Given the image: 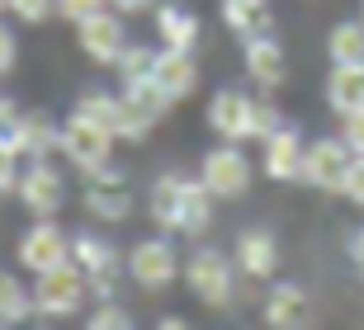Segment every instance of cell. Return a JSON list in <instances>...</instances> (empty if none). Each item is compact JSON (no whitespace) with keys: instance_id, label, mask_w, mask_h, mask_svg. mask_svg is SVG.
<instances>
[{"instance_id":"obj_1","label":"cell","mask_w":364,"mask_h":330,"mask_svg":"<svg viewBox=\"0 0 364 330\" xmlns=\"http://www.w3.org/2000/svg\"><path fill=\"white\" fill-rule=\"evenodd\" d=\"M85 292H90L85 269L76 260H67V264H57V269L33 274V312H43V317H76Z\"/></svg>"},{"instance_id":"obj_2","label":"cell","mask_w":364,"mask_h":330,"mask_svg":"<svg viewBox=\"0 0 364 330\" xmlns=\"http://www.w3.org/2000/svg\"><path fill=\"white\" fill-rule=\"evenodd\" d=\"M109 151H114V132L109 128L90 123L85 114H71V119L62 123V156H67L76 170H85V175L105 170Z\"/></svg>"},{"instance_id":"obj_3","label":"cell","mask_w":364,"mask_h":330,"mask_svg":"<svg viewBox=\"0 0 364 330\" xmlns=\"http://www.w3.org/2000/svg\"><path fill=\"white\" fill-rule=\"evenodd\" d=\"M185 283H189V292L199 297L203 307H228L232 302V264H228V255L223 251H194L189 255V264H185Z\"/></svg>"},{"instance_id":"obj_4","label":"cell","mask_w":364,"mask_h":330,"mask_svg":"<svg viewBox=\"0 0 364 330\" xmlns=\"http://www.w3.org/2000/svg\"><path fill=\"white\" fill-rule=\"evenodd\" d=\"M199 180L213 189V198H242L251 189V160L242 156V142L213 146L199 165Z\"/></svg>"},{"instance_id":"obj_5","label":"cell","mask_w":364,"mask_h":330,"mask_svg":"<svg viewBox=\"0 0 364 330\" xmlns=\"http://www.w3.org/2000/svg\"><path fill=\"white\" fill-rule=\"evenodd\" d=\"M128 274H133L137 288H147V292H161L171 288L180 278V260H176V246L171 241H137L133 251H128Z\"/></svg>"},{"instance_id":"obj_6","label":"cell","mask_w":364,"mask_h":330,"mask_svg":"<svg viewBox=\"0 0 364 330\" xmlns=\"http://www.w3.org/2000/svg\"><path fill=\"white\" fill-rule=\"evenodd\" d=\"M67 260H71V236L53 222V217H38V222L19 236V264H24L28 274L57 269V264H67Z\"/></svg>"},{"instance_id":"obj_7","label":"cell","mask_w":364,"mask_h":330,"mask_svg":"<svg viewBox=\"0 0 364 330\" xmlns=\"http://www.w3.org/2000/svg\"><path fill=\"white\" fill-rule=\"evenodd\" d=\"M350 160L355 151L346 146V137H322V142L308 146V156H303V180L312 189H326V194H341L346 189V175H350Z\"/></svg>"},{"instance_id":"obj_8","label":"cell","mask_w":364,"mask_h":330,"mask_svg":"<svg viewBox=\"0 0 364 330\" xmlns=\"http://www.w3.org/2000/svg\"><path fill=\"white\" fill-rule=\"evenodd\" d=\"M85 212L90 217H100V222H123L128 212H133V194H128V185H123L119 170H95L85 175V194H81Z\"/></svg>"},{"instance_id":"obj_9","label":"cell","mask_w":364,"mask_h":330,"mask_svg":"<svg viewBox=\"0 0 364 330\" xmlns=\"http://www.w3.org/2000/svg\"><path fill=\"white\" fill-rule=\"evenodd\" d=\"M71 260L85 269V278H90V292H100V297H114V283H119V255H114V246L100 236H90V231H81V236L71 241Z\"/></svg>"},{"instance_id":"obj_10","label":"cell","mask_w":364,"mask_h":330,"mask_svg":"<svg viewBox=\"0 0 364 330\" xmlns=\"http://www.w3.org/2000/svg\"><path fill=\"white\" fill-rule=\"evenodd\" d=\"M76 43H81V53L90 57V62H100V66H114V62H119V53L128 48V43H123V24L114 19L109 5L100 14H90V19L76 24Z\"/></svg>"},{"instance_id":"obj_11","label":"cell","mask_w":364,"mask_h":330,"mask_svg":"<svg viewBox=\"0 0 364 330\" xmlns=\"http://www.w3.org/2000/svg\"><path fill=\"white\" fill-rule=\"evenodd\" d=\"M251 109H256V99L246 90H218L208 99V128L223 142H251Z\"/></svg>"},{"instance_id":"obj_12","label":"cell","mask_w":364,"mask_h":330,"mask_svg":"<svg viewBox=\"0 0 364 330\" xmlns=\"http://www.w3.org/2000/svg\"><path fill=\"white\" fill-rule=\"evenodd\" d=\"M19 198H24V208L33 217H53L62 203H67V185H62V175L48 165V160H33L24 175H19Z\"/></svg>"},{"instance_id":"obj_13","label":"cell","mask_w":364,"mask_h":330,"mask_svg":"<svg viewBox=\"0 0 364 330\" xmlns=\"http://www.w3.org/2000/svg\"><path fill=\"white\" fill-rule=\"evenodd\" d=\"M246 76L256 80L260 90H279L284 85L289 62H284V48L270 33H251V38H246Z\"/></svg>"},{"instance_id":"obj_14","label":"cell","mask_w":364,"mask_h":330,"mask_svg":"<svg viewBox=\"0 0 364 330\" xmlns=\"http://www.w3.org/2000/svg\"><path fill=\"white\" fill-rule=\"evenodd\" d=\"M303 137H298L289 123H279V128L265 137V175L270 180H303Z\"/></svg>"},{"instance_id":"obj_15","label":"cell","mask_w":364,"mask_h":330,"mask_svg":"<svg viewBox=\"0 0 364 330\" xmlns=\"http://www.w3.org/2000/svg\"><path fill=\"white\" fill-rule=\"evenodd\" d=\"M151 76H156V85H161L171 99H185V94L199 85V66H194V57H189L185 48H161Z\"/></svg>"},{"instance_id":"obj_16","label":"cell","mask_w":364,"mask_h":330,"mask_svg":"<svg viewBox=\"0 0 364 330\" xmlns=\"http://www.w3.org/2000/svg\"><path fill=\"white\" fill-rule=\"evenodd\" d=\"M185 185L180 175H161L156 185H151V222L161 226V231H180L185 226Z\"/></svg>"},{"instance_id":"obj_17","label":"cell","mask_w":364,"mask_h":330,"mask_svg":"<svg viewBox=\"0 0 364 330\" xmlns=\"http://www.w3.org/2000/svg\"><path fill=\"white\" fill-rule=\"evenodd\" d=\"M326 104L336 109L341 119L364 109V66H331V76H326Z\"/></svg>"},{"instance_id":"obj_18","label":"cell","mask_w":364,"mask_h":330,"mask_svg":"<svg viewBox=\"0 0 364 330\" xmlns=\"http://www.w3.org/2000/svg\"><path fill=\"white\" fill-rule=\"evenodd\" d=\"M308 321V292L298 283H279V288L265 297V326L274 330H294Z\"/></svg>"},{"instance_id":"obj_19","label":"cell","mask_w":364,"mask_h":330,"mask_svg":"<svg viewBox=\"0 0 364 330\" xmlns=\"http://www.w3.org/2000/svg\"><path fill=\"white\" fill-rule=\"evenodd\" d=\"M237 264H242L251 278H270L274 264H279L270 231H256V226H251V231H242V236H237Z\"/></svg>"},{"instance_id":"obj_20","label":"cell","mask_w":364,"mask_h":330,"mask_svg":"<svg viewBox=\"0 0 364 330\" xmlns=\"http://www.w3.org/2000/svg\"><path fill=\"white\" fill-rule=\"evenodd\" d=\"M156 33H161L166 48L194 53V43H199V19H194L185 5H156Z\"/></svg>"},{"instance_id":"obj_21","label":"cell","mask_w":364,"mask_h":330,"mask_svg":"<svg viewBox=\"0 0 364 330\" xmlns=\"http://www.w3.org/2000/svg\"><path fill=\"white\" fill-rule=\"evenodd\" d=\"M53 151H62V123H53V114H24V146H19V156L48 160Z\"/></svg>"},{"instance_id":"obj_22","label":"cell","mask_w":364,"mask_h":330,"mask_svg":"<svg viewBox=\"0 0 364 330\" xmlns=\"http://www.w3.org/2000/svg\"><path fill=\"white\" fill-rule=\"evenodd\" d=\"M223 19H228L232 33L251 38V33H265V24H270V5H265V0H223Z\"/></svg>"},{"instance_id":"obj_23","label":"cell","mask_w":364,"mask_h":330,"mask_svg":"<svg viewBox=\"0 0 364 330\" xmlns=\"http://www.w3.org/2000/svg\"><path fill=\"white\" fill-rule=\"evenodd\" d=\"M213 189L203 185V180H189L185 185V236H199V231H208V222H213Z\"/></svg>"},{"instance_id":"obj_24","label":"cell","mask_w":364,"mask_h":330,"mask_svg":"<svg viewBox=\"0 0 364 330\" xmlns=\"http://www.w3.org/2000/svg\"><path fill=\"white\" fill-rule=\"evenodd\" d=\"M326 53H331V62H341V66H364V19L331 28Z\"/></svg>"},{"instance_id":"obj_25","label":"cell","mask_w":364,"mask_h":330,"mask_svg":"<svg viewBox=\"0 0 364 330\" xmlns=\"http://www.w3.org/2000/svg\"><path fill=\"white\" fill-rule=\"evenodd\" d=\"M33 312V288H24L14 274H0V326H14Z\"/></svg>"},{"instance_id":"obj_26","label":"cell","mask_w":364,"mask_h":330,"mask_svg":"<svg viewBox=\"0 0 364 330\" xmlns=\"http://www.w3.org/2000/svg\"><path fill=\"white\" fill-rule=\"evenodd\" d=\"M119 109H123V99H114L109 90H85L81 99H76V114H85L90 123L109 128L114 137H119Z\"/></svg>"},{"instance_id":"obj_27","label":"cell","mask_w":364,"mask_h":330,"mask_svg":"<svg viewBox=\"0 0 364 330\" xmlns=\"http://www.w3.org/2000/svg\"><path fill=\"white\" fill-rule=\"evenodd\" d=\"M114 66H119L123 85H128V80H151V71H156V53H151L147 43H128Z\"/></svg>"},{"instance_id":"obj_28","label":"cell","mask_w":364,"mask_h":330,"mask_svg":"<svg viewBox=\"0 0 364 330\" xmlns=\"http://www.w3.org/2000/svg\"><path fill=\"white\" fill-rule=\"evenodd\" d=\"M85 326H90V330H128L133 317H128L123 307H114V297H100V307L85 317Z\"/></svg>"},{"instance_id":"obj_29","label":"cell","mask_w":364,"mask_h":330,"mask_svg":"<svg viewBox=\"0 0 364 330\" xmlns=\"http://www.w3.org/2000/svg\"><path fill=\"white\" fill-rule=\"evenodd\" d=\"M0 146H10V151L24 146V114L14 104H5V99H0Z\"/></svg>"},{"instance_id":"obj_30","label":"cell","mask_w":364,"mask_h":330,"mask_svg":"<svg viewBox=\"0 0 364 330\" xmlns=\"http://www.w3.org/2000/svg\"><path fill=\"white\" fill-rule=\"evenodd\" d=\"M10 14L24 24H43L48 14H57V0H10Z\"/></svg>"},{"instance_id":"obj_31","label":"cell","mask_w":364,"mask_h":330,"mask_svg":"<svg viewBox=\"0 0 364 330\" xmlns=\"http://www.w3.org/2000/svg\"><path fill=\"white\" fill-rule=\"evenodd\" d=\"M109 0H57V14L67 19V24H81V19H90V14H100Z\"/></svg>"},{"instance_id":"obj_32","label":"cell","mask_w":364,"mask_h":330,"mask_svg":"<svg viewBox=\"0 0 364 330\" xmlns=\"http://www.w3.org/2000/svg\"><path fill=\"white\" fill-rule=\"evenodd\" d=\"M274 128H279V114H274V104H260V99H256V109H251V142H265Z\"/></svg>"},{"instance_id":"obj_33","label":"cell","mask_w":364,"mask_h":330,"mask_svg":"<svg viewBox=\"0 0 364 330\" xmlns=\"http://www.w3.org/2000/svg\"><path fill=\"white\" fill-rule=\"evenodd\" d=\"M346 146H350L355 156H364V109H355V114H346Z\"/></svg>"},{"instance_id":"obj_34","label":"cell","mask_w":364,"mask_h":330,"mask_svg":"<svg viewBox=\"0 0 364 330\" xmlns=\"http://www.w3.org/2000/svg\"><path fill=\"white\" fill-rule=\"evenodd\" d=\"M341 194L364 208V156H355V160H350V175H346V189H341Z\"/></svg>"},{"instance_id":"obj_35","label":"cell","mask_w":364,"mask_h":330,"mask_svg":"<svg viewBox=\"0 0 364 330\" xmlns=\"http://www.w3.org/2000/svg\"><path fill=\"white\" fill-rule=\"evenodd\" d=\"M14 156H19V151H10V146H0V194H10V189H19V170H14Z\"/></svg>"},{"instance_id":"obj_36","label":"cell","mask_w":364,"mask_h":330,"mask_svg":"<svg viewBox=\"0 0 364 330\" xmlns=\"http://www.w3.org/2000/svg\"><path fill=\"white\" fill-rule=\"evenodd\" d=\"M14 57H19V43H14L10 28L0 24V76H10V71H14Z\"/></svg>"},{"instance_id":"obj_37","label":"cell","mask_w":364,"mask_h":330,"mask_svg":"<svg viewBox=\"0 0 364 330\" xmlns=\"http://www.w3.org/2000/svg\"><path fill=\"white\" fill-rule=\"evenodd\" d=\"M156 0H114V10L119 14H142V10H151Z\"/></svg>"},{"instance_id":"obj_38","label":"cell","mask_w":364,"mask_h":330,"mask_svg":"<svg viewBox=\"0 0 364 330\" xmlns=\"http://www.w3.org/2000/svg\"><path fill=\"white\" fill-rule=\"evenodd\" d=\"M350 255H355V264H360V274H364V226H360V236H355V246H350Z\"/></svg>"},{"instance_id":"obj_39","label":"cell","mask_w":364,"mask_h":330,"mask_svg":"<svg viewBox=\"0 0 364 330\" xmlns=\"http://www.w3.org/2000/svg\"><path fill=\"white\" fill-rule=\"evenodd\" d=\"M5 10H10V0H0V14H5Z\"/></svg>"},{"instance_id":"obj_40","label":"cell","mask_w":364,"mask_h":330,"mask_svg":"<svg viewBox=\"0 0 364 330\" xmlns=\"http://www.w3.org/2000/svg\"><path fill=\"white\" fill-rule=\"evenodd\" d=\"M360 19H364V5H360Z\"/></svg>"}]
</instances>
